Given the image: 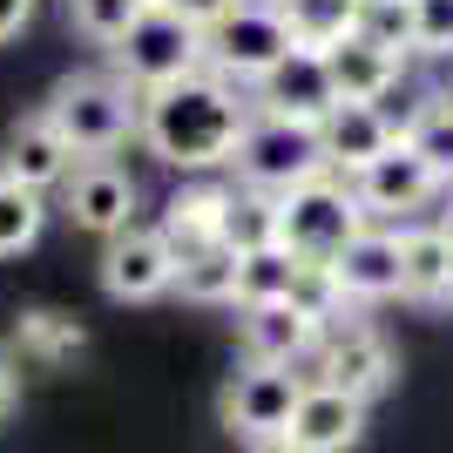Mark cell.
<instances>
[{"label":"cell","instance_id":"obj_1","mask_svg":"<svg viewBox=\"0 0 453 453\" xmlns=\"http://www.w3.org/2000/svg\"><path fill=\"white\" fill-rule=\"evenodd\" d=\"M250 115H257L250 109V88H237L217 68H196V75L170 81V88L142 95V129L135 135L150 142L156 163H170L183 176H210L237 156Z\"/></svg>","mask_w":453,"mask_h":453},{"label":"cell","instance_id":"obj_2","mask_svg":"<svg viewBox=\"0 0 453 453\" xmlns=\"http://www.w3.org/2000/svg\"><path fill=\"white\" fill-rule=\"evenodd\" d=\"M365 224H372V217H365L359 189H352V176L339 183V170H325V176H311V183L278 196V244L298 250L304 265H319V271L332 265Z\"/></svg>","mask_w":453,"mask_h":453},{"label":"cell","instance_id":"obj_3","mask_svg":"<svg viewBox=\"0 0 453 453\" xmlns=\"http://www.w3.org/2000/svg\"><path fill=\"white\" fill-rule=\"evenodd\" d=\"M48 115L75 142V156H115L142 129V95L115 68H102V75H61L55 95H48Z\"/></svg>","mask_w":453,"mask_h":453},{"label":"cell","instance_id":"obj_4","mask_svg":"<svg viewBox=\"0 0 453 453\" xmlns=\"http://www.w3.org/2000/svg\"><path fill=\"white\" fill-rule=\"evenodd\" d=\"M109 68L129 81L135 95L170 88V81H183V75H196V68H203V27H196V20H183L176 7H163V0H150V7H142V20H135L129 35L109 48Z\"/></svg>","mask_w":453,"mask_h":453},{"label":"cell","instance_id":"obj_5","mask_svg":"<svg viewBox=\"0 0 453 453\" xmlns=\"http://www.w3.org/2000/svg\"><path fill=\"white\" fill-rule=\"evenodd\" d=\"M291 48H298V41H291V20H284L278 0H237L230 14H217L203 27V68L230 75L237 88L265 81Z\"/></svg>","mask_w":453,"mask_h":453},{"label":"cell","instance_id":"obj_6","mask_svg":"<svg viewBox=\"0 0 453 453\" xmlns=\"http://www.w3.org/2000/svg\"><path fill=\"white\" fill-rule=\"evenodd\" d=\"M230 170H237V183L250 189H271V196H284V189L311 183V176H325V150H319V122H291V115H250L244 142H237V156H230Z\"/></svg>","mask_w":453,"mask_h":453},{"label":"cell","instance_id":"obj_7","mask_svg":"<svg viewBox=\"0 0 453 453\" xmlns=\"http://www.w3.org/2000/svg\"><path fill=\"white\" fill-rule=\"evenodd\" d=\"M304 393V372L298 365H250L224 386V399H217V413H224V426L237 440H250V447H265V440H284L291 434V406H298Z\"/></svg>","mask_w":453,"mask_h":453},{"label":"cell","instance_id":"obj_8","mask_svg":"<svg viewBox=\"0 0 453 453\" xmlns=\"http://www.w3.org/2000/svg\"><path fill=\"white\" fill-rule=\"evenodd\" d=\"M135 203H142V189L115 156H81L68 170V183H61V217L75 230H88V237H102V244L135 224Z\"/></svg>","mask_w":453,"mask_h":453},{"label":"cell","instance_id":"obj_9","mask_svg":"<svg viewBox=\"0 0 453 453\" xmlns=\"http://www.w3.org/2000/svg\"><path fill=\"white\" fill-rule=\"evenodd\" d=\"M311 359H319V372H311V379H325V386L365 399V406H372V399L393 386V372H399L386 332H372V325H359V319H332Z\"/></svg>","mask_w":453,"mask_h":453},{"label":"cell","instance_id":"obj_10","mask_svg":"<svg viewBox=\"0 0 453 453\" xmlns=\"http://www.w3.org/2000/svg\"><path fill=\"white\" fill-rule=\"evenodd\" d=\"M102 291L122 304H150L176 291V244L156 224H129L102 244Z\"/></svg>","mask_w":453,"mask_h":453},{"label":"cell","instance_id":"obj_11","mask_svg":"<svg viewBox=\"0 0 453 453\" xmlns=\"http://www.w3.org/2000/svg\"><path fill=\"white\" fill-rule=\"evenodd\" d=\"M325 284L339 304H379V298H406V257H399V230L393 224H365L352 244L325 265Z\"/></svg>","mask_w":453,"mask_h":453},{"label":"cell","instance_id":"obj_12","mask_svg":"<svg viewBox=\"0 0 453 453\" xmlns=\"http://www.w3.org/2000/svg\"><path fill=\"white\" fill-rule=\"evenodd\" d=\"M325 311L304 298H278V304H237V339H244L250 365H298L319 352L325 339Z\"/></svg>","mask_w":453,"mask_h":453},{"label":"cell","instance_id":"obj_13","mask_svg":"<svg viewBox=\"0 0 453 453\" xmlns=\"http://www.w3.org/2000/svg\"><path fill=\"white\" fill-rule=\"evenodd\" d=\"M352 189H359L365 217L386 224V217H413V210H426V203H434V189H447V183H440V176L413 156V142L399 135L393 150H379L372 163L352 176Z\"/></svg>","mask_w":453,"mask_h":453},{"label":"cell","instance_id":"obj_14","mask_svg":"<svg viewBox=\"0 0 453 453\" xmlns=\"http://www.w3.org/2000/svg\"><path fill=\"white\" fill-rule=\"evenodd\" d=\"M332 102H339V81H332L319 48H291L265 81H250V109L291 115V122H325Z\"/></svg>","mask_w":453,"mask_h":453},{"label":"cell","instance_id":"obj_15","mask_svg":"<svg viewBox=\"0 0 453 453\" xmlns=\"http://www.w3.org/2000/svg\"><path fill=\"white\" fill-rule=\"evenodd\" d=\"M359 434H365V399L339 393V386H325V379H304L284 440H298L304 453H352Z\"/></svg>","mask_w":453,"mask_h":453},{"label":"cell","instance_id":"obj_16","mask_svg":"<svg viewBox=\"0 0 453 453\" xmlns=\"http://www.w3.org/2000/svg\"><path fill=\"white\" fill-rule=\"evenodd\" d=\"M81 156H75V142L55 129V115L48 109H35V115H20L14 122V135H7V156H0V170L14 176V183H27V189H61L68 183V170H75Z\"/></svg>","mask_w":453,"mask_h":453},{"label":"cell","instance_id":"obj_17","mask_svg":"<svg viewBox=\"0 0 453 453\" xmlns=\"http://www.w3.org/2000/svg\"><path fill=\"white\" fill-rule=\"evenodd\" d=\"M399 129L393 115L379 109V102H332V115L319 122V150H325V170H345L359 176L379 150H393Z\"/></svg>","mask_w":453,"mask_h":453},{"label":"cell","instance_id":"obj_18","mask_svg":"<svg viewBox=\"0 0 453 453\" xmlns=\"http://www.w3.org/2000/svg\"><path fill=\"white\" fill-rule=\"evenodd\" d=\"M406 61L399 48H386V41H372L359 27V35H345L339 48H325V68H332V81H339V102H386V95L406 81Z\"/></svg>","mask_w":453,"mask_h":453},{"label":"cell","instance_id":"obj_19","mask_svg":"<svg viewBox=\"0 0 453 453\" xmlns=\"http://www.w3.org/2000/svg\"><path fill=\"white\" fill-rule=\"evenodd\" d=\"M399 257H406V298L453 304V237L440 224H406L399 230Z\"/></svg>","mask_w":453,"mask_h":453},{"label":"cell","instance_id":"obj_20","mask_svg":"<svg viewBox=\"0 0 453 453\" xmlns=\"http://www.w3.org/2000/svg\"><path fill=\"white\" fill-rule=\"evenodd\" d=\"M311 271H319V265H304L298 250H284V244L244 250V257H237V304H278V298H304Z\"/></svg>","mask_w":453,"mask_h":453},{"label":"cell","instance_id":"obj_21","mask_svg":"<svg viewBox=\"0 0 453 453\" xmlns=\"http://www.w3.org/2000/svg\"><path fill=\"white\" fill-rule=\"evenodd\" d=\"M224 203H230V189H176L163 203V224L156 230L176 244V257L203 250V244H224Z\"/></svg>","mask_w":453,"mask_h":453},{"label":"cell","instance_id":"obj_22","mask_svg":"<svg viewBox=\"0 0 453 453\" xmlns=\"http://www.w3.org/2000/svg\"><path fill=\"white\" fill-rule=\"evenodd\" d=\"M284 20H291V41L298 48H339L345 35L365 27V0H278Z\"/></svg>","mask_w":453,"mask_h":453},{"label":"cell","instance_id":"obj_23","mask_svg":"<svg viewBox=\"0 0 453 453\" xmlns=\"http://www.w3.org/2000/svg\"><path fill=\"white\" fill-rule=\"evenodd\" d=\"M176 291L189 304H237V250L230 244H203L176 257Z\"/></svg>","mask_w":453,"mask_h":453},{"label":"cell","instance_id":"obj_24","mask_svg":"<svg viewBox=\"0 0 453 453\" xmlns=\"http://www.w3.org/2000/svg\"><path fill=\"white\" fill-rule=\"evenodd\" d=\"M224 244L237 250V257H244V250L278 244V196H271V189H250V183L230 189V203H224Z\"/></svg>","mask_w":453,"mask_h":453},{"label":"cell","instance_id":"obj_25","mask_svg":"<svg viewBox=\"0 0 453 453\" xmlns=\"http://www.w3.org/2000/svg\"><path fill=\"white\" fill-rule=\"evenodd\" d=\"M399 135L413 142V156L440 176V183H453V102H447V95H426V102L406 115V129H399Z\"/></svg>","mask_w":453,"mask_h":453},{"label":"cell","instance_id":"obj_26","mask_svg":"<svg viewBox=\"0 0 453 453\" xmlns=\"http://www.w3.org/2000/svg\"><path fill=\"white\" fill-rule=\"evenodd\" d=\"M41 230H48V203H41V189L14 183V176L0 170V257L35 250V244H41Z\"/></svg>","mask_w":453,"mask_h":453},{"label":"cell","instance_id":"obj_27","mask_svg":"<svg viewBox=\"0 0 453 453\" xmlns=\"http://www.w3.org/2000/svg\"><path fill=\"white\" fill-rule=\"evenodd\" d=\"M142 7H150V0H68V20H75L81 41L115 48V41H122L135 20H142Z\"/></svg>","mask_w":453,"mask_h":453},{"label":"cell","instance_id":"obj_28","mask_svg":"<svg viewBox=\"0 0 453 453\" xmlns=\"http://www.w3.org/2000/svg\"><path fill=\"white\" fill-rule=\"evenodd\" d=\"M413 55H453V0H413Z\"/></svg>","mask_w":453,"mask_h":453},{"label":"cell","instance_id":"obj_29","mask_svg":"<svg viewBox=\"0 0 453 453\" xmlns=\"http://www.w3.org/2000/svg\"><path fill=\"white\" fill-rule=\"evenodd\" d=\"M365 35L413 55V0H365Z\"/></svg>","mask_w":453,"mask_h":453},{"label":"cell","instance_id":"obj_30","mask_svg":"<svg viewBox=\"0 0 453 453\" xmlns=\"http://www.w3.org/2000/svg\"><path fill=\"white\" fill-rule=\"evenodd\" d=\"M27 339L48 345V352H75V345H81V325H55V311H27Z\"/></svg>","mask_w":453,"mask_h":453},{"label":"cell","instance_id":"obj_31","mask_svg":"<svg viewBox=\"0 0 453 453\" xmlns=\"http://www.w3.org/2000/svg\"><path fill=\"white\" fill-rule=\"evenodd\" d=\"M14 406H20V359L0 345V419L14 413Z\"/></svg>","mask_w":453,"mask_h":453},{"label":"cell","instance_id":"obj_32","mask_svg":"<svg viewBox=\"0 0 453 453\" xmlns=\"http://www.w3.org/2000/svg\"><path fill=\"white\" fill-rule=\"evenodd\" d=\"M163 7H176V14H183V20H196V27H210V20H217V14H230L237 0H163Z\"/></svg>","mask_w":453,"mask_h":453},{"label":"cell","instance_id":"obj_33","mask_svg":"<svg viewBox=\"0 0 453 453\" xmlns=\"http://www.w3.org/2000/svg\"><path fill=\"white\" fill-rule=\"evenodd\" d=\"M27 20H35V0H0V48H7Z\"/></svg>","mask_w":453,"mask_h":453},{"label":"cell","instance_id":"obj_34","mask_svg":"<svg viewBox=\"0 0 453 453\" xmlns=\"http://www.w3.org/2000/svg\"><path fill=\"white\" fill-rule=\"evenodd\" d=\"M250 453H304L298 440H265V447H250Z\"/></svg>","mask_w":453,"mask_h":453},{"label":"cell","instance_id":"obj_35","mask_svg":"<svg viewBox=\"0 0 453 453\" xmlns=\"http://www.w3.org/2000/svg\"><path fill=\"white\" fill-rule=\"evenodd\" d=\"M447 102H453V88H447Z\"/></svg>","mask_w":453,"mask_h":453}]
</instances>
